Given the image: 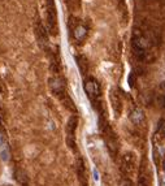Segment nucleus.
<instances>
[{
	"label": "nucleus",
	"instance_id": "1",
	"mask_svg": "<svg viewBox=\"0 0 165 186\" xmlns=\"http://www.w3.org/2000/svg\"><path fill=\"white\" fill-rule=\"evenodd\" d=\"M99 128H100V132H101V134H103V137H104L105 145L108 147V150H109V154L115 158L117 155V151H118L117 137H116L115 132L111 129L109 124H108L105 120H103V116H100V119H99Z\"/></svg>",
	"mask_w": 165,
	"mask_h": 186
},
{
	"label": "nucleus",
	"instance_id": "2",
	"mask_svg": "<svg viewBox=\"0 0 165 186\" xmlns=\"http://www.w3.org/2000/svg\"><path fill=\"white\" fill-rule=\"evenodd\" d=\"M46 27L51 35H57V11L55 0H46Z\"/></svg>",
	"mask_w": 165,
	"mask_h": 186
},
{
	"label": "nucleus",
	"instance_id": "3",
	"mask_svg": "<svg viewBox=\"0 0 165 186\" xmlns=\"http://www.w3.org/2000/svg\"><path fill=\"white\" fill-rule=\"evenodd\" d=\"M150 47V40L147 36H144L142 33H139L138 30H135L134 35H133V48L137 55L138 59H146L147 56V49Z\"/></svg>",
	"mask_w": 165,
	"mask_h": 186
},
{
	"label": "nucleus",
	"instance_id": "4",
	"mask_svg": "<svg viewBox=\"0 0 165 186\" xmlns=\"http://www.w3.org/2000/svg\"><path fill=\"white\" fill-rule=\"evenodd\" d=\"M83 89H85V92L88 96V99L94 103V105L96 103H99V99L101 96V89H100L98 79H95L94 77L86 78L85 83H83Z\"/></svg>",
	"mask_w": 165,
	"mask_h": 186
},
{
	"label": "nucleus",
	"instance_id": "5",
	"mask_svg": "<svg viewBox=\"0 0 165 186\" xmlns=\"http://www.w3.org/2000/svg\"><path fill=\"white\" fill-rule=\"evenodd\" d=\"M78 125V116L73 115L69 117L65 126V133H66V143L72 151L77 150V143H75V130Z\"/></svg>",
	"mask_w": 165,
	"mask_h": 186
},
{
	"label": "nucleus",
	"instance_id": "6",
	"mask_svg": "<svg viewBox=\"0 0 165 186\" xmlns=\"http://www.w3.org/2000/svg\"><path fill=\"white\" fill-rule=\"evenodd\" d=\"M48 86H49V90L52 91V94L57 98L64 94V92H66V79L62 76H60V74H53L48 79Z\"/></svg>",
	"mask_w": 165,
	"mask_h": 186
},
{
	"label": "nucleus",
	"instance_id": "7",
	"mask_svg": "<svg viewBox=\"0 0 165 186\" xmlns=\"http://www.w3.org/2000/svg\"><path fill=\"white\" fill-rule=\"evenodd\" d=\"M34 32H35V36L38 40V44L43 49V51H48L49 48V40H48V30L47 27H44V25L40 21H36L35 26H34Z\"/></svg>",
	"mask_w": 165,
	"mask_h": 186
},
{
	"label": "nucleus",
	"instance_id": "8",
	"mask_svg": "<svg viewBox=\"0 0 165 186\" xmlns=\"http://www.w3.org/2000/svg\"><path fill=\"white\" fill-rule=\"evenodd\" d=\"M137 168V158L134 152H125L121 158V171L126 176L134 173Z\"/></svg>",
	"mask_w": 165,
	"mask_h": 186
},
{
	"label": "nucleus",
	"instance_id": "9",
	"mask_svg": "<svg viewBox=\"0 0 165 186\" xmlns=\"http://www.w3.org/2000/svg\"><path fill=\"white\" fill-rule=\"evenodd\" d=\"M70 30H72V36L77 43H82L88 34V27L83 22L77 21V22H70Z\"/></svg>",
	"mask_w": 165,
	"mask_h": 186
},
{
	"label": "nucleus",
	"instance_id": "10",
	"mask_svg": "<svg viewBox=\"0 0 165 186\" xmlns=\"http://www.w3.org/2000/svg\"><path fill=\"white\" fill-rule=\"evenodd\" d=\"M75 172H77V176L79 180L81 186H87V175H86V167H85V162L81 156L77 158L75 160Z\"/></svg>",
	"mask_w": 165,
	"mask_h": 186
},
{
	"label": "nucleus",
	"instance_id": "11",
	"mask_svg": "<svg viewBox=\"0 0 165 186\" xmlns=\"http://www.w3.org/2000/svg\"><path fill=\"white\" fill-rule=\"evenodd\" d=\"M150 185V176L147 172V167H146V160H142L141 165V172H139L138 177V186H148Z\"/></svg>",
	"mask_w": 165,
	"mask_h": 186
},
{
	"label": "nucleus",
	"instance_id": "12",
	"mask_svg": "<svg viewBox=\"0 0 165 186\" xmlns=\"http://www.w3.org/2000/svg\"><path fill=\"white\" fill-rule=\"evenodd\" d=\"M146 119V115H144V111L142 108H134L131 111V113H130V121L134 124V125H141V124Z\"/></svg>",
	"mask_w": 165,
	"mask_h": 186
},
{
	"label": "nucleus",
	"instance_id": "13",
	"mask_svg": "<svg viewBox=\"0 0 165 186\" xmlns=\"http://www.w3.org/2000/svg\"><path fill=\"white\" fill-rule=\"evenodd\" d=\"M109 98H111V102H112V108H113V111H115L116 116H118L120 113H121V108H122L121 99H120L118 94H117L115 90H112V91H111Z\"/></svg>",
	"mask_w": 165,
	"mask_h": 186
},
{
	"label": "nucleus",
	"instance_id": "14",
	"mask_svg": "<svg viewBox=\"0 0 165 186\" xmlns=\"http://www.w3.org/2000/svg\"><path fill=\"white\" fill-rule=\"evenodd\" d=\"M15 178H16V181L20 184L21 186L29 185V177L26 175V172H23L22 169H17L15 172Z\"/></svg>",
	"mask_w": 165,
	"mask_h": 186
},
{
	"label": "nucleus",
	"instance_id": "15",
	"mask_svg": "<svg viewBox=\"0 0 165 186\" xmlns=\"http://www.w3.org/2000/svg\"><path fill=\"white\" fill-rule=\"evenodd\" d=\"M9 155L11 154H9V147L7 145V142L0 137V156H2L4 162H7V160H9Z\"/></svg>",
	"mask_w": 165,
	"mask_h": 186
},
{
	"label": "nucleus",
	"instance_id": "16",
	"mask_svg": "<svg viewBox=\"0 0 165 186\" xmlns=\"http://www.w3.org/2000/svg\"><path fill=\"white\" fill-rule=\"evenodd\" d=\"M59 99H60V100L62 102V104H64L68 109L73 111V112H77V109H75L74 104H73V100H72V99L68 96V94H66V92H64V94H62V95H60V96H59Z\"/></svg>",
	"mask_w": 165,
	"mask_h": 186
},
{
	"label": "nucleus",
	"instance_id": "17",
	"mask_svg": "<svg viewBox=\"0 0 165 186\" xmlns=\"http://www.w3.org/2000/svg\"><path fill=\"white\" fill-rule=\"evenodd\" d=\"M75 60H77V64H78V68L82 74H85L87 72V60L85 56H77L75 57Z\"/></svg>",
	"mask_w": 165,
	"mask_h": 186
},
{
	"label": "nucleus",
	"instance_id": "18",
	"mask_svg": "<svg viewBox=\"0 0 165 186\" xmlns=\"http://www.w3.org/2000/svg\"><path fill=\"white\" fill-rule=\"evenodd\" d=\"M120 186H134V185H133V182L129 178H122L121 182H120Z\"/></svg>",
	"mask_w": 165,
	"mask_h": 186
},
{
	"label": "nucleus",
	"instance_id": "19",
	"mask_svg": "<svg viewBox=\"0 0 165 186\" xmlns=\"http://www.w3.org/2000/svg\"><path fill=\"white\" fill-rule=\"evenodd\" d=\"M94 176H95V177H94L95 180H98V178H99V177H98V171H96V169H94Z\"/></svg>",
	"mask_w": 165,
	"mask_h": 186
},
{
	"label": "nucleus",
	"instance_id": "20",
	"mask_svg": "<svg viewBox=\"0 0 165 186\" xmlns=\"http://www.w3.org/2000/svg\"><path fill=\"white\" fill-rule=\"evenodd\" d=\"M161 134H163L164 137H165V126H164V128H163V130H161Z\"/></svg>",
	"mask_w": 165,
	"mask_h": 186
},
{
	"label": "nucleus",
	"instance_id": "21",
	"mask_svg": "<svg viewBox=\"0 0 165 186\" xmlns=\"http://www.w3.org/2000/svg\"><path fill=\"white\" fill-rule=\"evenodd\" d=\"M161 184H163V186H165V177H163V180H161Z\"/></svg>",
	"mask_w": 165,
	"mask_h": 186
},
{
	"label": "nucleus",
	"instance_id": "22",
	"mask_svg": "<svg viewBox=\"0 0 165 186\" xmlns=\"http://www.w3.org/2000/svg\"><path fill=\"white\" fill-rule=\"evenodd\" d=\"M163 165H164V172H165V159H164V163H163Z\"/></svg>",
	"mask_w": 165,
	"mask_h": 186
},
{
	"label": "nucleus",
	"instance_id": "23",
	"mask_svg": "<svg viewBox=\"0 0 165 186\" xmlns=\"http://www.w3.org/2000/svg\"><path fill=\"white\" fill-rule=\"evenodd\" d=\"M25 186H30V185H25Z\"/></svg>",
	"mask_w": 165,
	"mask_h": 186
}]
</instances>
